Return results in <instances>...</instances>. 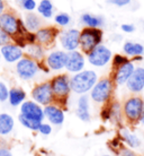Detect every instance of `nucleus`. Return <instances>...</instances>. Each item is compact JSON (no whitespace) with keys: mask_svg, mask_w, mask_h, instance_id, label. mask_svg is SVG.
<instances>
[{"mask_svg":"<svg viewBox=\"0 0 144 156\" xmlns=\"http://www.w3.org/2000/svg\"><path fill=\"white\" fill-rule=\"evenodd\" d=\"M75 115L82 122H90V120H91V113H90V103L88 95H80V98H78L77 109H75Z\"/></svg>","mask_w":144,"mask_h":156,"instance_id":"20","label":"nucleus"},{"mask_svg":"<svg viewBox=\"0 0 144 156\" xmlns=\"http://www.w3.org/2000/svg\"><path fill=\"white\" fill-rule=\"evenodd\" d=\"M126 87L131 93L139 94L144 90V67H135V70L126 83Z\"/></svg>","mask_w":144,"mask_h":156,"instance_id":"17","label":"nucleus"},{"mask_svg":"<svg viewBox=\"0 0 144 156\" xmlns=\"http://www.w3.org/2000/svg\"><path fill=\"white\" fill-rule=\"evenodd\" d=\"M101 156H112V155H108V154H105V155H101Z\"/></svg>","mask_w":144,"mask_h":156,"instance_id":"41","label":"nucleus"},{"mask_svg":"<svg viewBox=\"0 0 144 156\" xmlns=\"http://www.w3.org/2000/svg\"><path fill=\"white\" fill-rule=\"evenodd\" d=\"M144 100L141 96H131L123 104V115L129 125H136L141 120L143 112Z\"/></svg>","mask_w":144,"mask_h":156,"instance_id":"4","label":"nucleus"},{"mask_svg":"<svg viewBox=\"0 0 144 156\" xmlns=\"http://www.w3.org/2000/svg\"><path fill=\"white\" fill-rule=\"evenodd\" d=\"M24 53L26 57L35 60L37 62H42L45 59V49L39 43H33V44L26 45V48L24 49Z\"/></svg>","mask_w":144,"mask_h":156,"instance_id":"23","label":"nucleus"},{"mask_svg":"<svg viewBox=\"0 0 144 156\" xmlns=\"http://www.w3.org/2000/svg\"><path fill=\"white\" fill-rule=\"evenodd\" d=\"M115 71L113 74V82L117 86H123L126 85V83L129 82V77L135 70V65L133 61H127V62L123 63L122 66L114 68Z\"/></svg>","mask_w":144,"mask_h":156,"instance_id":"15","label":"nucleus"},{"mask_svg":"<svg viewBox=\"0 0 144 156\" xmlns=\"http://www.w3.org/2000/svg\"><path fill=\"white\" fill-rule=\"evenodd\" d=\"M9 87L5 82L0 80V103H6L8 102V96H9Z\"/></svg>","mask_w":144,"mask_h":156,"instance_id":"32","label":"nucleus"},{"mask_svg":"<svg viewBox=\"0 0 144 156\" xmlns=\"http://www.w3.org/2000/svg\"><path fill=\"white\" fill-rule=\"evenodd\" d=\"M44 117L49 123L55 127L62 126L65 120L64 110L62 106L58 105L56 103H52L50 105L44 106Z\"/></svg>","mask_w":144,"mask_h":156,"instance_id":"12","label":"nucleus"},{"mask_svg":"<svg viewBox=\"0 0 144 156\" xmlns=\"http://www.w3.org/2000/svg\"><path fill=\"white\" fill-rule=\"evenodd\" d=\"M129 61V59L126 55H114L113 58V67L114 68H117V67L122 66L123 63L127 62Z\"/></svg>","mask_w":144,"mask_h":156,"instance_id":"34","label":"nucleus"},{"mask_svg":"<svg viewBox=\"0 0 144 156\" xmlns=\"http://www.w3.org/2000/svg\"><path fill=\"white\" fill-rule=\"evenodd\" d=\"M20 20H22L17 18L15 14H12V12H5L0 15V28L6 32L12 40V37L18 35Z\"/></svg>","mask_w":144,"mask_h":156,"instance_id":"10","label":"nucleus"},{"mask_svg":"<svg viewBox=\"0 0 144 156\" xmlns=\"http://www.w3.org/2000/svg\"><path fill=\"white\" fill-rule=\"evenodd\" d=\"M37 12L44 18H51L53 16V5L50 0H42L37 6Z\"/></svg>","mask_w":144,"mask_h":156,"instance_id":"28","label":"nucleus"},{"mask_svg":"<svg viewBox=\"0 0 144 156\" xmlns=\"http://www.w3.org/2000/svg\"><path fill=\"white\" fill-rule=\"evenodd\" d=\"M24 24H25V26L27 28V31L31 32V33H36L41 28V26H42L41 18L36 14H34V12H28L27 15L25 16Z\"/></svg>","mask_w":144,"mask_h":156,"instance_id":"25","label":"nucleus"},{"mask_svg":"<svg viewBox=\"0 0 144 156\" xmlns=\"http://www.w3.org/2000/svg\"><path fill=\"white\" fill-rule=\"evenodd\" d=\"M98 82V75L94 70H82L70 78L71 92L78 95H87Z\"/></svg>","mask_w":144,"mask_h":156,"instance_id":"1","label":"nucleus"},{"mask_svg":"<svg viewBox=\"0 0 144 156\" xmlns=\"http://www.w3.org/2000/svg\"><path fill=\"white\" fill-rule=\"evenodd\" d=\"M31 98L37 104L44 106L50 105L55 102L54 94L52 90L51 82H43L36 84L31 90Z\"/></svg>","mask_w":144,"mask_h":156,"instance_id":"6","label":"nucleus"},{"mask_svg":"<svg viewBox=\"0 0 144 156\" xmlns=\"http://www.w3.org/2000/svg\"><path fill=\"white\" fill-rule=\"evenodd\" d=\"M140 123H141L142 126H144V108H143V112H142V115H141Z\"/></svg>","mask_w":144,"mask_h":156,"instance_id":"40","label":"nucleus"},{"mask_svg":"<svg viewBox=\"0 0 144 156\" xmlns=\"http://www.w3.org/2000/svg\"><path fill=\"white\" fill-rule=\"evenodd\" d=\"M109 4H113L118 7H124L126 5H129L131 2V0H107Z\"/></svg>","mask_w":144,"mask_h":156,"instance_id":"37","label":"nucleus"},{"mask_svg":"<svg viewBox=\"0 0 144 156\" xmlns=\"http://www.w3.org/2000/svg\"><path fill=\"white\" fill-rule=\"evenodd\" d=\"M0 60H1V53H0Z\"/></svg>","mask_w":144,"mask_h":156,"instance_id":"42","label":"nucleus"},{"mask_svg":"<svg viewBox=\"0 0 144 156\" xmlns=\"http://www.w3.org/2000/svg\"><path fill=\"white\" fill-rule=\"evenodd\" d=\"M0 156H14L12 147L6 141V139L2 138H0Z\"/></svg>","mask_w":144,"mask_h":156,"instance_id":"30","label":"nucleus"},{"mask_svg":"<svg viewBox=\"0 0 144 156\" xmlns=\"http://www.w3.org/2000/svg\"><path fill=\"white\" fill-rule=\"evenodd\" d=\"M20 6L25 10L33 12V10L36 8V2L35 0H20Z\"/></svg>","mask_w":144,"mask_h":156,"instance_id":"33","label":"nucleus"},{"mask_svg":"<svg viewBox=\"0 0 144 156\" xmlns=\"http://www.w3.org/2000/svg\"><path fill=\"white\" fill-rule=\"evenodd\" d=\"M39 70H41L39 63L35 60L26 57V55H24L15 66V71L17 76L25 82L34 79Z\"/></svg>","mask_w":144,"mask_h":156,"instance_id":"7","label":"nucleus"},{"mask_svg":"<svg viewBox=\"0 0 144 156\" xmlns=\"http://www.w3.org/2000/svg\"><path fill=\"white\" fill-rule=\"evenodd\" d=\"M119 135H121V139L124 141L125 144L127 145V147L131 149L140 148L142 141L137 137V135H135L134 133H132L127 127H123L119 130Z\"/></svg>","mask_w":144,"mask_h":156,"instance_id":"22","label":"nucleus"},{"mask_svg":"<svg viewBox=\"0 0 144 156\" xmlns=\"http://www.w3.org/2000/svg\"><path fill=\"white\" fill-rule=\"evenodd\" d=\"M81 22L86 25L87 27L90 28H99L104 23L101 17L90 15V14H83L81 16Z\"/></svg>","mask_w":144,"mask_h":156,"instance_id":"26","label":"nucleus"},{"mask_svg":"<svg viewBox=\"0 0 144 156\" xmlns=\"http://www.w3.org/2000/svg\"><path fill=\"white\" fill-rule=\"evenodd\" d=\"M117 153H118L119 156H137V154L133 149L129 148V147H125V146H123Z\"/></svg>","mask_w":144,"mask_h":156,"instance_id":"36","label":"nucleus"},{"mask_svg":"<svg viewBox=\"0 0 144 156\" xmlns=\"http://www.w3.org/2000/svg\"><path fill=\"white\" fill-rule=\"evenodd\" d=\"M37 133L39 135H42V136H50L51 133H53V126L51 125V123H49L47 121H43L41 123V126H39Z\"/></svg>","mask_w":144,"mask_h":156,"instance_id":"31","label":"nucleus"},{"mask_svg":"<svg viewBox=\"0 0 144 156\" xmlns=\"http://www.w3.org/2000/svg\"><path fill=\"white\" fill-rule=\"evenodd\" d=\"M114 85L112 78H101L99 79L94 88L90 90V98L98 104H106L110 101L114 93Z\"/></svg>","mask_w":144,"mask_h":156,"instance_id":"3","label":"nucleus"},{"mask_svg":"<svg viewBox=\"0 0 144 156\" xmlns=\"http://www.w3.org/2000/svg\"><path fill=\"white\" fill-rule=\"evenodd\" d=\"M16 127L14 115L8 112H0V138L7 139L12 136Z\"/></svg>","mask_w":144,"mask_h":156,"instance_id":"19","label":"nucleus"},{"mask_svg":"<svg viewBox=\"0 0 144 156\" xmlns=\"http://www.w3.org/2000/svg\"><path fill=\"white\" fill-rule=\"evenodd\" d=\"M102 41V31L100 28L85 27L80 32V48L82 53L88 55L90 51L101 44Z\"/></svg>","mask_w":144,"mask_h":156,"instance_id":"5","label":"nucleus"},{"mask_svg":"<svg viewBox=\"0 0 144 156\" xmlns=\"http://www.w3.org/2000/svg\"><path fill=\"white\" fill-rule=\"evenodd\" d=\"M10 42H12V37L8 35L6 32H4L0 28V48L4 47V45H6V44H8V43Z\"/></svg>","mask_w":144,"mask_h":156,"instance_id":"35","label":"nucleus"},{"mask_svg":"<svg viewBox=\"0 0 144 156\" xmlns=\"http://www.w3.org/2000/svg\"><path fill=\"white\" fill-rule=\"evenodd\" d=\"M0 53H1V59H4L7 63H17L25 55L24 49H22L19 45H17L14 42L8 43L0 48Z\"/></svg>","mask_w":144,"mask_h":156,"instance_id":"14","label":"nucleus"},{"mask_svg":"<svg viewBox=\"0 0 144 156\" xmlns=\"http://www.w3.org/2000/svg\"><path fill=\"white\" fill-rule=\"evenodd\" d=\"M19 114H22L25 118L32 119V120L34 121H39V122L45 121L44 108L42 105L37 104L33 100H26L19 106Z\"/></svg>","mask_w":144,"mask_h":156,"instance_id":"9","label":"nucleus"},{"mask_svg":"<svg viewBox=\"0 0 144 156\" xmlns=\"http://www.w3.org/2000/svg\"><path fill=\"white\" fill-rule=\"evenodd\" d=\"M122 31L125 32V33H133L135 31V26L133 24H123L121 26Z\"/></svg>","mask_w":144,"mask_h":156,"instance_id":"38","label":"nucleus"},{"mask_svg":"<svg viewBox=\"0 0 144 156\" xmlns=\"http://www.w3.org/2000/svg\"><path fill=\"white\" fill-rule=\"evenodd\" d=\"M52 90L54 94L55 102L58 105L65 106L68 98L71 93V86H70V78L65 74L56 75L50 80Z\"/></svg>","mask_w":144,"mask_h":156,"instance_id":"2","label":"nucleus"},{"mask_svg":"<svg viewBox=\"0 0 144 156\" xmlns=\"http://www.w3.org/2000/svg\"><path fill=\"white\" fill-rule=\"evenodd\" d=\"M54 20L55 23L58 24L59 26H66V25H69L71 22V17L69 14H66V12H60L58 15L54 17Z\"/></svg>","mask_w":144,"mask_h":156,"instance_id":"29","label":"nucleus"},{"mask_svg":"<svg viewBox=\"0 0 144 156\" xmlns=\"http://www.w3.org/2000/svg\"><path fill=\"white\" fill-rule=\"evenodd\" d=\"M66 61H68V52L63 50H55L46 55L44 63L50 70L59 71L65 68Z\"/></svg>","mask_w":144,"mask_h":156,"instance_id":"13","label":"nucleus"},{"mask_svg":"<svg viewBox=\"0 0 144 156\" xmlns=\"http://www.w3.org/2000/svg\"><path fill=\"white\" fill-rule=\"evenodd\" d=\"M27 100V93L22 87H12L9 90L8 104L12 108H19Z\"/></svg>","mask_w":144,"mask_h":156,"instance_id":"21","label":"nucleus"},{"mask_svg":"<svg viewBox=\"0 0 144 156\" xmlns=\"http://www.w3.org/2000/svg\"><path fill=\"white\" fill-rule=\"evenodd\" d=\"M5 12V2L4 0H0V15Z\"/></svg>","mask_w":144,"mask_h":156,"instance_id":"39","label":"nucleus"},{"mask_svg":"<svg viewBox=\"0 0 144 156\" xmlns=\"http://www.w3.org/2000/svg\"><path fill=\"white\" fill-rule=\"evenodd\" d=\"M60 32L56 27H41L35 33L36 43L41 44L42 47H50L58 37Z\"/></svg>","mask_w":144,"mask_h":156,"instance_id":"18","label":"nucleus"},{"mask_svg":"<svg viewBox=\"0 0 144 156\" xmlns=\"http://www.w3.org/2000/svg\"><path fill=\"white\" fill-rule=\"evenodd\" d=\"M87 58L91 66L101 68V67L108 65V62L113 58V53H112L110 49H108L106 45L99 44L87 55Z\"/></svg>","mask_w":144,"mask_h":156,"instance_id":"8","label":"nucleus"},{"mask_svg":"<svg viewBox=\"0 0 144 156\" xmlns=\"http://www.w3.org/2000/svg\"><path fill=\"white\" fill-rule=\"evenodd\" d=\"M123 51L126 55V57H142L144 55V47L141 43L126 41L123 45Z\"/></svg>","mask_w":144,"mask_h":156,"instance_id":"24","label":"nucleus"},{"mask_svg":"<svg viewBox=\"0 0 144 156\" xmlns=\"http://www.w3.org/2000/svg\"><path fill=\"white\" fill-rule=\"evenodd\" d=\"M85 66H86V59L82 52L78 50L68 52V61H66L65 69L69 73L78 74L80 71L85 70Z\"/></svg>","mask_w":144,"mask_h":156,"instance_id":"16","label":"nucleus"},{"mask_svg":"<svg viewBox=\"0 0 144 156\" xmlns=\"http://www.w3.org/2000/svg\"><path fill=\"white\" fill-rule=\"evenodd\" d=\"M60 42L65 52L77 51L80 48V31L77 28H70L60 34Z\"/></svg>","mask_w":144,"mask_h":156,"instance_id":"11","label":"nucleus"},{"mask_svg":"<svg viewBox=\"0 0 144 156\" xmlns=\"http://www.w3.org/2000/svg\"><path fill=\"white\" fill-rule=\"evenodd\" d=\"M17 119H18V122H19L20 126H22L23 128L27 129L29 131H33V133H37L39 126L42 123V122H39V121H34V120H32V119L23 117L22 114H18Z\"/></svg>","mask_w":144,"mask_h":156,"instance_id":"27","label":"nucleus"}]
</instances>
